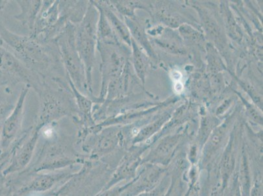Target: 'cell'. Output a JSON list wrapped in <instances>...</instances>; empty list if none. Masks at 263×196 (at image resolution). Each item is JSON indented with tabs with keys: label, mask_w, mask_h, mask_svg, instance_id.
I'll return each instance as SVG.
<instances>
[{
	"label": "cell",
	"mask_w": 263,
	"mask_h": 196,
	"mask_svg": "<svg viewBox=\"0 0 263 196\" xmlns=\"http://www.w3.org/2000/svg\"><path fill=\"white\" fill-rule=\"evenodd\" d=\"M0 40L33 72L45 80L62 78V64L54 43L44 44L30 35L16 34L9 30L1 21Z\"/></svg>",
	"instance_id": "cell-1"
},
{
	"label": "cell",
	"mask_w": 263,
	"mask_h": 196,
	"mask_svg": "<svg viewBox=\"0 0 263 196\" xmlns=\"http://www.w3.org/2000/svg\"><path fill=\"white\" fill-rule=\"evenodd\" d=\"M37 94L40 106L35 125L41 128L64 117L77 115V107L68 80L61 77L44 80Z\"/></svg>",
	"instance_id": "cell-2"
},
{
	"label": "cell",
	"mask_w": 263,
	"mask_h": 196,
	"mask_svg": "<svg viewBox=\"0 0 263 196\" xmlns=\"http://www.w3.org/2000/svg\"><path fill=\"white\" fill-rule=\"evenodd\" d=\"M99 13L91 1L80 24L76 26V47L84 66L88 90L92 100L95 99L92 90V72L96 62L97 48V24Z\"/></svg>",
	"instance_id": "cell-3"
},
{
	"label": "cell",
	"mask_w": 263,
	"mask_h": 196,
	"mask_svg": "<svg viewBox=\"0 0 263 196\" xmlns=\"http://www.w3.org/2000/svg\"><path fill=\"white\" fill-rule=\"evenodd\" d=\"M54 43L66 76L81 93L92 99L88 90L84 66L76 43V26L68 23Z\"/></svg>",
	"instance_id": "cell-4"
},
{
	"label": "cell",
	"mask_w": 263,
	"mask_h": 196,
	"mask_svg": "<svg viewBox=\"0 0 263 196\" xmlns=\"http://www.w3.org/2000/svg\"><path fill=\"white\" fill-rule=\"evenodd\" d=\"M124 44H106L97 42L98 51L100 55V71L101 74V88L97 103L104 101L107 88L112 81L123 73L130 64L131 51Z\"/></svg>",
	"instance_id": "cell-5"
},
{
	"label": "cell",
	"mask_w": 263,
	"mask_h": 196,
	"mask_svg": "<svg viewBox=\"0 0 263 196\" xmlns=\"http://www.w3.org/2000/svg\"><path fill=\"white\" fill-rule=\"evenodd\" d=\"M190 135L187 129H181L161 138L150 147L147 155L143 157L142 164H151L162 167H168L174 158L186 143L190 142Z\"/></svg>",
	"instance_id": "cell-6"
},
{
	"label": "cell",
	"mask_w": 263,
	"mask_h": 196,
	"mask_svg": "<svg viewBox=\"0 0 263 196\" xmlns=\"http://www.w3.org/2000/svg\"><path fill=\"white\" fill-rule=\"evenodd\" d=\"M0 71L6 76L7 83L12 86L23 83L35 92L39 91L45 79L33 72L12 52L0 40Z\"/></svg>",
	"instance_id": "cell-7"
},
{
	"label": "cell",
	"mask_w": 263,
	"mask_h": 196,
	"mask_svg": "<svg viewBox=\"0 0 263 196\" xmlns=\"http://www.w3.org/2000/svg\"><path fill=\"white\" fill-rule=\"evenodd\" d=\"M59 2L58 0L42 2L34 27L30 34L42 44L52 43L68 24L60 16Z\"/></svg>",
	"instance_id": "cell-8"
},
{
	"label": "cell",
	"mask_w": 263,
	"mask_h": 196,
	"mask_svg": "<svg viewBox=\"0 0 263 196\" xmlns=\"http://www.w3.org/2000/svg\"><path fill=\"white\" fill-rule=\"evenodd\" d=\"M29 90L30 88L26 86L23 88L15 106L2 124L0 148L2 150L8 149L20 136L25 114V100Z\"/></svg>",
	"instance_id": "cell-9"
},
{
	"label": "cell",
	"mask_w": 263,
	"mask_h": 196,
	"mask_svg": "<svg viewBox=\"0 0 263 196\" xmlns=\"http://www.w3.org/2000/svg\"><path fill=\"white\" fill-rule=\"evenodd\" d=\"M168 167L144 164L139 173L130 183L124 186L120 196H136L141 193L153 190L159 185L167 173Z\"/></svg>",
	"instance_id": "cell-10"
},
{
	"label": "cell",
	"mask_w": 263,
	"mask_h": 196,
	"mask_svg": "<svg viewBox=\"0 0 263 196\" xmlns=\"http://www.w3.org/2000/svg\"><path fill=\"white\" fill-rule=\"evenodd\" d=\"M238 131L233 127L229 136L228 142L220 156L217 170L222 188L226 187L229 179L236 171L241 147H239L240 136Z\"/></svg>",
	"instance_id": "cell-11"
},
{
	"label": "cell",
	"mask_w": 263,
	"mask_h": 196,
	"mask_svg": "<svg viewBox=\"0 0 263 196\" xmlns=\"http://www.w3.org/2000/svg\"><path fill=\"white\" fill-rule=\"evenodd\" d=\"M197 11L200 23L204 29L205 36L210 40V44L214 45L219 53L227 54L229 52L228 42L226 32L221 24L217 20V16L207 8L201 6H193Z\"/></svg>",
	"instance_id": "cell-12"
},
{
	"label": "cell",
	"mask_w": 263,
	"mask_h": 196,
	"mask_svg": "<svg viewBox=\"0 0 263 196\" xmlns=\"http://www.w3.org/2000/svg\"><path fill=\"white\" fill-rule=\"evenodd\" d=\"M40 126L35 125L26 131L25 134L18 139L14 149L15 154L13 159V164L5 171V174L17 171L28 164L36 147L40 135Z\"/></svg>",
	"instance_id": "cell-13"
},
{
	"label": "cell",
	"mask_w": 263,
	"mask_h": 196,
	"mask_svg": "<svg viewBox=\"0 0 263 196\" xmlns=\"http://www.w3.org/2000/svg\"><path fill=\"white\" fill-rule=\"evenodd\" d=\"M190 166L185 153H179L168 166L171 184L164 196H184L187 189L184 174Z\"/></svg>",
	"instance_id": "cell-14"
},
{
	"label": "cell",
	"mask_w": 263,
	"mask_h": 196,
	"mask_svg": "<svg viewBox=\"0 0 263 196\" xmlns=\"http://www.w3.org/2000/svg\"><path fill=\"white\" fill-rule=\"evenodd\" d=\"M147 32L154 37L155 44L168 53L185 55L187 52L182 38L173 29L159 26Z\"/></svg>",
	"instance_id": "cell-15"
},
{
	"label": "cell",
	"mask_w": 263,
	"mask_h": 196,
	"mask_svg": "<svg viewBox=\"0 0 263 196\" xmlns=\"http://www.w3.org/2000/svg\"><path fill=\"white\" fill-rule=\"evenodd\" d=\"M96 8L100 9L109 21L112 29L123 44L131 46L132 37L128 28L121 16L115 10L109 1H91Z\"/></svg>",
	"instance_id": "cell-16"
},
{
	"label": "cell",
	"mask_w": 263,
	"mask_h": 196,
	"mask_svg": "<svg viewBox=\"0 0 263 196\" xmlns=\"http://www.w3.org/2000/svg\"><path fill=\"white\" fill-rule=\"evenodd\" d=\"M123 20L128 28L132 39L135 41L138 46L147 54V56L149 58L157 61L156 52L147 37V31L145 30L142 24H141L137 17L135 18H123Z\"/></svg>",
	"instance_id": "cell-17"
},
{
	"label": "cell",
	"mask_w": 263,
	"mask_h": 196,
	"mask_svg": "<svg viewBox=\"0 0 263 196\" xmlns=\"http://www.w3.org/2000/svg\"><path fill=\"white\" fill-rule=\"evenodd\" d=\"M242 196H250L253 182L252 165L243 143L239 154L236 169Z\"/></svg>",
	"instance_id": "cell-18"
},
{
	"label": "cell",
	"mask_w": 263,
	"mask_h": 196,
	"mask_svg": "<svg viewBox=\"0 0 263 196\" xmlns=\"http://www.w3.org/2000/svg\"><path fill=\"white\" fill-rule=\"evenodd\" d=\"M89 1H59V15L67 23L78 25L87 11Z\"/></svg>",
	"instance_id": "cell-19"
},
{
	"label": "cell",
	"mask_w": 263,
	"mask_h": 196,
	"mask_svg": "<svg viewBox=\"0 0 263 196\" xmlns=\"http://www.w3.org/2000/svg\"><path fill=\"white\" fill-rule=\"evenodd\" d=\"M43 1L41 0H20L16 1L21 12L18 15L14 16L23 26L27 28L30 34L32 32L35 21L42 8Z\"/></svg>",
	"instance_id": "cell-20"
},
{
	"label": "cell",
	"mask_w": 263,
	"mask_h": 196,
	"mask_svg": "<svg viewBox=\"0 0 263 196\" xmlns=\"http://www.w3.org/2000/svg\"><path fill=\"white\" fill-rule=\"evenodd\" d=\"M163 5L164 6H160L159 10L155 13V18L167 27L171 29H176L184 24L197 26V25L189 20L185 15L177 11L176 8H172L171 4L167 3L168 6L166 3H163Z\"/></svg>",
	"instance_id": "cell-21"
},
{
	"label": "cell",
	"mask_w": 263,
	"mask_h": 196,
	"mask_svg": "<svg viewBox=\"0 0 263 196\" xmlns=\"http://www.w3.org/2000/svg\"><path fill=\"white\" fill-rule=\"evenodd\" d=\"M130 51L131 62L135 75L142 85H144L149 67V57L133 39L131 41Z\"/></svg>",
	"instance_id": "cell-22"
},
{
	"label": "cell",
	"mask_w": 263,
	"mask_h": 196,
	"mask_svg": "<svg viewBox=\"0 0 263 196\" xmlns=\"http://www.w3.org/2000/svg\"><path fill=\"white\" fill-rule=\"evenodd\" d=\"M115 10L123 18H135V11L143 9L151 13L152 7L150 4L141 1H109Z\"/></svg>",
	"instance_id": "cell-23"
},
{
	"label": "cell",
	"mask_w": 263,
	"mask_h": 196,
	"mask_svg": "<svg viewBox=\"0 0 263 196\" xmlns=\"http://www.w3.org/2000/svg\"><path fill=\"white\" fill-rule=\"evenodd\" d=\"M220 124H221V121L217 117L210 115V114L202 117L198 132L193 140L201 151L208 139L209 138L214 129Z\"/></svg>",
	"instance_id": "cell-24"
},
{
	"label": "cell",
	"mask_w": 263,
	"mask_h": 196,
	"mask_svg": "<svg viewBox=\"0 0 263 196\" xmlns=\"http://www.w3.org/2000/svg\"><path fill=\"white\" fill-rule=\"evenodd\" d=\"M97 9L99 13L97 24V42L106 44H123L117 37L103 12L100 9Z\"/></svg>",
	"instance_id": "cell-25"
},
{
	"label": "cell",
	"mask_w": 263,
	"mask_h": 196,
	"mask_svg": "<svg viewBox=\"0 0 263 196\" xmlns=\"http://www.w3.org/2000/svg\"><path fill=\"white\" fill-rule=\"evenodd\" d=\"M221 13L224 26V32L233 40L240 42L242 33L226 2L221 4Z\"/></svg>",
	"instance_id": "cell-26"
},
{
	"label": "cell",
	"mask_w": 263,
	"mask_h": 196,
	"mask_svg": "<svg viewBox=\"0 0 263 196\" xmlns=\"http://www.w3.org/2000/svg\"><path fill=\"white\" fill-rule=\"evenodd\" d=\"M65 176V174H40L35 178L32 181L23 189L22 192H44L51 188L57 181L61 180Z\"/></svg>",
	"instance_id": "cell-27"
},
{
	"label": "cell",
	"mask_w": 263,
	"mask_h": 196,
	"mask_svg": "<svg viewBox=\"0 0 263 196\" xmlns=\"http://www.w3.org/2000/svg\"><path fill=\"white\" fill-rule=\"evenodd\" d=\"M208 57V71L211 75L220 73L221 71L226 69L221 56L216 47L211 44L206 45Z\"/></svg>",
	"instance_id": "cell-28"
},
{
	"label": "cell",
	"mask_w": 263,
	"mask_h": 196,
	"mask_svg": "<svg viewBox=\"0 0 263 196\" xmlns=\"http://www.w3.org/2000/svg\"><path fill=\"white\" fill-rule=\"evenodd\" d=\"M178 33L183 42L185 41L193 44H200L204 40V35L200 32L198 28H196L188 24H184L179 26Z\"/></svg>",
	"instance_id": "cell-29"
},
{
	"label": "cell",
	"mask_w": 263,
	"mask_h": 196,
	"mask_svg": "<svg viewBox=\"0 0 263 196\" xmlns=\"http://www.w3.org/2000/svg\"><path fill=\"white\" fill-rule=\"evenodd\" d=\"M170 184H171V177H170L168 170H167V173L156 187L152 190L141 193L136 196H164L168 190Z\"/></svg>",
	"instance_id": "cell-30"
},
{
	"label": "cell",
	"mask_w": 263,
	"mask_h": 196,
	"mask_svg": "<svg viewBox=\"0 0 263 196\" xmlns=\"http://www.w3.org/2000/svg\"><path fill=\"white\" fill-rule=\"evenodd\" d=\"M223 196H242L240 183H239L236 171H234L226 187L223 189Z\"/></svg>",
	"instance_id": "cell-31"
},
{
	"label": "cell",
	"mask_w": 263,
	"mask_h": 196,
	"mask_svg": "<svg viewBox=\"0 0 263 196\" xmlns=\"http://www.w3.org/2000/svg\"><path fill=\"white\" fill-rule=\"evenodd\" d=\"M238 96L240 97V99L242 100L243 104L246 108V114L248 116V118L252 121L253 123L259 124V125H262V115L260 113L259 110L257 109V107L253 106L250 102H248L247 100H246L243 96H241L240 94H237Z\"/></svg>",
	"instance_id": "cell-32"
},
{
	"label": "cell",
	"mask_w": 263,
	"mask_h": 196,
	"mask_svg": "<svg viewBox=\"0 0 263 196\" xmlns=\"http://www.w3.org/2000/svg\"><path fill=\"white\" fill-rule=\"evenodd\" d=\"M250 196H262V173H253V182Z\"/></svg>",
	"instance_id": "cell-33"
},
{
	"label": "cell",
	"mask_w": 263,
	"mask_h": 196,
	"mask_svg": "<svg viewBox=\"0 0 263 196\" xmlns=\"http://www.w3.org/2000/svg\"><path fill=\"white\" fill-rule=\"evenodd\" d=\"M232 103H233V99L224 100L223 104H222L221 106L217 108L216 111V116L220 117L223 115L224 113L227 111V110L231 106Z\"/></svg>",
	"instance_id": "cell-34"
},
{
	"label": "cell",
	"mask_w": 263,
	"mask_h": 196,
	"mask_svg": "<svg viewBox=\"0 0 263 196\" xmlns=\"http://www.w3.org/2000/svg\"><path fill=\"white\" fill-rule=\"evenodd\" d=\"M190 192L189 196H202L200 192V183L195 185H187Z\"/></svg>",
	"instance_id": "cell-35"
},
{
	"label": "cell",
	"mask_w": 263,
	"mask_h": 196,
	"mask_svg": "<svg viewBox=\"0 0 263 196\" xmlns=\"http://www.w3.org/2000/svg\"><path fill=\"white\" fill-rule=\"evenodd\" d=\"M209 196H223V189L222 188L221 185L213 188Z\"/></svg>",
	"instance_id": "cell-36"
},
{
	"label": "cell",
	"mask_w": 263,
	"mask_h": 196,
	"mask_svg": "<svg viewBox=\"0 0 263 196\" xmlns=\"http://www.w3.org/2000/svg\"><path fill=\"white\" fill-rule=\"evenodd\" d=\"M8 4V1H0V15H2V12H3L4 9Z\"/></svg>",
	"instance_id": "cell-37"
},
{
	"label": "cell",
	"mask_w": 263,
	"mask_h": 196,
	"mask_svg": "<svg viewBox=\"0 0 263 196\" xmlns=\"http://www.w3.org/2000/svg\"><path fill=\"white\" fill-rule=\"evenodd\" d=\"M190 188L187 187V189H186V192L185 193V194H184V196H189V194H190Z\"/></svg>",
	"instance_id": "cell-38"
},
{
	"label": "cell",
	"mask_w": 263,
	"mask_h": 196,
	"mask_svg": "<svg viewBox=\"0 0 263 196\" xmlns=\"http://www.w3.org/2000/svg\"><path fill=\"white\" fill-rule=\"evenodd\" d=\"M4 196H9V195L8 193V194L5 195Z\"/></svg>",
	"instance_id": "cell-39"
}]
</instances>
